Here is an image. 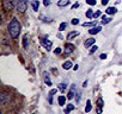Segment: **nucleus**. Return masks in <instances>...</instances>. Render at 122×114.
<instances>
[{"label":"nucleus","instance_id":"obj_36","mask_svg":"<svg viewBox=\"0 0 122 114\" xmlns=\"http://www.w3.org/2000/svg\"><path fill=\"white\" fill-rule=\"evenodd\" d=\"M109 3V0H102V5H107Z\"/></svg>","mask_w":122,"mask_h":114},{"label":"nucleus","instance_id":"obj_7","mask_svg":"<svg viewBox=\"0 0 122 114\" xmlns=\"http://www.w3.org/2000/svg\"><path fill=\"white\" fill-rule=\"evenodd\" d=\"M73 51H74V45L71 44V43L66 44V46H65V53L68 55V53H71V52H73Z\"/></svg>","mask_w":122,"mask_h":114},{"label":"nucleus","instance_id":"obj_30","mask_svg":"<svg viewBox=\"0 0 122 114\" xmlns=\"http://www.w3.org/2000/svg\"><path fill=\"white\" fill-rule=\"evenodd\" d=\"M43 5L47 7V6H49L50 5V0H44V1H43Z\"/></svg>","mask_w":122,"mask_h":114},{"label":"nucleus","instance_id":"obj_20","mask_svg":"<svg viewBox=\"0 0 122 114\" xmlns=\"http://www.w3.org/2000/svg\"><path fill=\"white\" fill-rule=\"evenodd\" d=\"M92 109V106H91V101L90 100H87V105H86V107H85V112L86 113H89L90 110Z\"/></svg>","mask_w":122,"mask_h":114},{"label":"nucleus","instance_id":"obj_15","mask_svg":"<svg viewBox=\"0 0 122 114\" xmlns=\"http://www.w3.org/2000/svg\"><path fill=\"white\" fill-rule=\"evenodd\" d=\"M74 108H76V107H74V105L68 103V105H67V107H66V109H65V113H66V114H68V113H70V112H72Z\"/></svg>","mask_w":122,"mask_h":114},{"label":"nucleus","instance_id":"obj_26","mask_svg":"<svg viewBox=\"0 0 122 114\" xmlns=\"http://www.w3.org/2000/svg\"><path fill=\"white\" fill-rule=\"evenodd\" d=\"M86 4H89L90 6H93L96 5V0H86Z\"/></svg>","mask_w":122,"mask_h":114},{"label":"nucleus","instance_id":"obj_28","mask_svg":"<svg viewBox=\"0 0 122 114\" xmlns=\"http://www.w3.org/2000/svg\"><path fill=\"white\" fill-rule=\"evenodd\" d=\"M61 52H62V50H61V48H57V49H55V50H54V53H55V55H60Z\"/></svg>","mask_w":122,"mask_h":114},{"label":"nucleus","instance_id":"obj_25","mask_svg":"<svg viewBox=\"0 0 122 114\" xmlns=\"http://www.w3.org/2000/svg\"><path fill=\"white\" fill-rule=\"evenodd\" d=\"M57 88H59L61 92H65V90H66V84H65V83H60Z\"/></svg>","mask_w":122,"mask_h":114},{"label":"nucleus","instance_id":"obj_13","mask_svg":"<svg viewBox=\"0 0 122 114\" xmlns=\"http://www.w3.org/2000/svg\"><path fill=\"white\" fill-rule=\"evenodd\" d=\"M31 6H32V9H34V11H38V7H40V3L37 1V0H32L31 1Z\"/></svg>","mask_w":122,"mask_h":114},{"label":"nucleus","instance_id":"obj_12","mask_svg":"<svg viewBox=\"0 0 122 114\" xmlns=\"http://www.w3.org/2000/svg\"><path fill=\"white\" fill-rule=\"evenodd\" d=\"M116 12H117V9L116 7H108L105 10V13L107 14H115Z\"/></svg>","mask_w":122,"mask_h":114},{"label":"nucleus","instance_id":"obj_24","mask_svg":"<svg viewBox=\"0 0 122 114\" xmlns=\"http://www.w3.org/2000/svg\"><path fill=\"white\" fill-rule=\"evenodd\" d=\"M66 27H67V23H61L60 24V27H59V31H64Z\"/></svg>","mask_w":122,"mask_h":114},{"label":"nucleus","instance_id":"obj_33","mask_svg":"<svg viewBox=\"0 0 122 114\" xmlns=\"http://www.w3.org/2000/svg\"><path fill=\"white\" fill-rule=\"evenodd\" d=\"M55 93H57V89H51L50 93H49V95H54Z\"/></svg>","mask_w":122,"mask_h":114},{"label":"nucleus","instance_id":"obj_23","mask_svg":"<svg viewBox=\"0 0 122 114\" xmlns=\"http://www.w3.org/2000/svg\"><path fill=\"white\" fill-rule=\"evenodd\" d=\"M103 105H104V101H103V99H102V97L97 99V106L102 108V107H103Z\"/></svg>","mask_w":122,"mask_h":114},{"label":"nucleus","instance_id":"obj_31","mask_svg":"<svg viewBox=\"0 0 122 114\" xmlns=\"http://www.w3.org/2000/svg\"><path fill=\"white\" fill-rule=\"evenodd\" d=\"M78 7H79V4H78V3H76V4L72 5V10H76V9H78Z\"/></svg>","mask_w":122,"mask_h":114},{"label":"nucleus","instance_id":"obj_8","mask_svg":"<svg viewBox=\"0 0 122 114\" xmlns=\"http://www.w3.org/2000/svg\"><path fill=\"white\" fill-rule=\"evenodd\" d=\"M101 30H102L101 26H93L92 29L89 30V33H90V35H97V33L101 32Z\"/></svg>","mask_w":122,"mask_h":114},{"label":"nucleus","instance_id":"obj_18","mask_svg":"<svg viewBox=\"0 0 122 114\" xmlns=\"http://www.w3.org/2000/svg\"><path fill=\"white\" fill-rule=\"evenodd\" d=\"M23 46H24V49H28V36L26 35H24V37H23Z\"/></svg>","mask_w":122,"mask_h":114},{"label":"nucleus","instance_id":"obj_38","mask_svg":"<svg viewBox=\"0 0 122 114\" xmlns=\"http://www.w3.org/2000/svg\"><path fill=\"white\" fill-rule=\"evenodd\" d=\"M73 69H74V70L77 71V70L79 69V66H78V64H77V66H74V67H73Z\"/></svg>","mask_w":122,"mask_h":114},{"label":"nucleus","instance_id":"obj_9","mask_svg":"<svg viewBox=\"0 0 122 114\" xmlns=\"http://www.w3.org/2000/svg\"><path fill=\"white\" fill-rule=\"evenodd\" d=\"M95 42H96L95 38H89V39H86V40H85V48H91V46L95 44Z\"/></svg>","mask_w":122,"mask_h":114},{"label":"nucleus","instance_id":"obj_32","mask_svg":"<svg viewBox=\"0 0 122 114\" xmlns=\"http://www.w3.org/2000/svg\"><path fill=\"white\" fill-rule=\"evenodd\" d=\"M99 16H101V12H99V11H96L95 14H93V18H97V17H99Z\"/></svg>","mask_w":122,"mask_h":114},{"label":"nucleus","instance_id":"obj_4","mask_svg":"<svg viewBox=\"0 0 122 114\" xmlns=\"http://www.w3.org/2000/svg\"><path fill=\"white\" fill-rule=\"evenodd\" d=\"M11 101V94L9 93H1V95H0V103H1L3 106L10 103Z\"/></svg>","mask_w":122,"mask_h":114},{"label":"nucleus","instance_id":"obj_14","mask_svg":"<svg viewBox=\"0 0 122 114\" xmlns=\"http://www.w3.org/2000/svg\"><path fill=\"white\" fill-rule=\"evenodd\" d=\"M62 68H64L65 70H68V69H71V68H72V62H71V61H66V62L62 64Z\"/></svg>","mask_w":122,"mask_h":114},{"label":"nucleus","instance_id":"obj_39","mask_svg":"<svg viewBox=\"0 0 122 114\" xmlns=\"http://www.w3.org/2000/svg\"><path fill=\"white\" fill-rule=\"evenodd\" d=\"M86 86H87V81H85V82H84V83H83V87H84V88H85V87H86Z\"/></svg>","mask_w":122,"mask_h":114},{"label":"nucleus","instance_id":"obj_2","mask_svg":"<svg viewBox=\"0 0 122 114\" xmlns=\"http://www.w3.org/2000/svg\"><path fill=\"white\" fill-rule=\"evenodd\" d=\"M28 9V0H18L17 1V11L19 13H24Z\"/></svg>","mask_w":122,"mask_h":114},{"label":"nucleus","instance_id":"obj_27","mask_svg":"<svg viewBox=\"0 0 122 114\" xmlns=\"http://www.w3.org/2000/svg\"><path fill=\"white\" fill-rule=\"evenodd\" d=\"M97 49H98V46H97V45H93V46H92V49L90 50V55H92L95 51H97Z\"/></svg>","mask_w":122,"mask_h":114},{"label":"nucleus","instance_id":"obj_17","mask_svg":"<svg viewBox=\"0 0 122 114\" xmlns=\"http://www.w3.org/2000/svg\"><path fill=\"white\" fill-rule=\"evenodd\" d=\"M102 19H103V20H102V24H103V25H105V24H108V23H110V22L112 20L111 18H107L105 16H103V18H102Z\"/></svg>","mask_w":122,"mask_h":114},{"label":"nucleus","instance_id":"obj_3","mask_svg":"<svg viewBox=\"0 0 122 114\" xmlns=\"http://www.w3.org/2000/svg\"><path fill=\"white\" fill-rule=\"evenodd\" d=\"M15 3H16V0H3V9L6 12L12 11L15 7Z\"/></svg>","mask_w":122,"mask_h":114},{"label":"nucleus","instance_id":"obj_6","mask_svg":"<svg viewBox=\"0 0 122 114\" xmlns=\"http://www.w3.org/2000/svg\"><path fill=\"white\" fill-rule=\"evenodd\" d=\"M41 43H42V45L49 51L50 49H51V45H53V43L50 42V40H48V39H42L41 40Z\"/></svg>","mask_w":122,"mask_h":114},{"label":"nucleus","instance_id":"obj_5","mask_svg":"<svg viewBox=\"0 0 122 114\" xmlns=\"http://www.w3.org/2000/svg\"><path fill=\"white\" fill-rule=\"evenodd\" d=\"M76 94H77L76 84H72V86H71V89H70V92H68V94H67V99H68V100H72Z\"/></svg>","mask_w":122,"mask_h":114},{"label":"nucleus","instance_id":"obj_22","mask_svg":"<svg viewBox=\"0 0 122 114\" xmlns=\"http://www.w3.org/2000/svg\"><path fill=\"white\" fill-rule=\"evenodd\" d=\"M96 24H97V22H87V23H84L83 26H85V27L86 26H95Z\"/></svg>","mask_w":122,"mask_h":114},{"label":"nucleus","instance_id":"obj_37","mask_svg":"<svg viewBox=\"0 0 122 114\" xmlns=\"http://www.w3.org/2000/svg\"><path fill=\"white\" fill-rule=\"evenodd\" d=\"M97 113H98V114H102V108H101V107H98V109H97Z\"/></svg>","mask_w":122,"mask_h":114},{"label":"nucleus","instance_id":"obj_10","mask_svg":"<svg viewBox=\"0 0 122 114\" xmlns=\"http://www.w3.org/2000/svg\"><path fill=\"white\" fill-rule=\"evenodd\" d=\"M78 35H79L78 31H72V32H70V33L67 35V39H68V40H72V39H73L74 37H77Z\"/></svg>","mask_w":122,"mask_h":114},{"label":"nucleus","instance_id":"obj_35","mask_svg":"<svg viewBox=\"0 0 122 114\" xmlns=\"http://www.w3.org/2000/svg\"><path fill=\"white\" fill-rule=\"evenodd\" d=\"M80 95H81V93H80V92H78V96H77V102H79V100H80Z\"/></svg>","mask_w":122,"mask_h":114},{"label":"nucleus","instance_id":"obj_19","mask_svg":"<svg viewBox=\"0 0 122 114\" xmlns=\"http://www.w3.org/2000/svg\"><path fill=\"white\" fill-rule=\"evenodd\" d=\"M44 82H46V84H48V86H51V81H50L49 76H47V73H44Z\"/></svg>","mask_w":122,"mask_h":114},{"label":"nucleus","instance_id":"obj_1","mask_svg":"<svg viewBox=\"0 0 122 114\" xmlns=\"http://www.w3.org/2000/svg\"><path fill=\"white\" fill-rule=\"evenodd\" d=\"M20 30H22V26H20V23L18 22V19L17 18H12V20L9 24V32H10L11 38L16 39L19 36Z\"/></svg>","mask_w":122,"mask_h":114},{"label":"nucleus","instance_id":"obj_34","mask_svg":"<svg viewBox=\"0 0 122 114\" xmlns=\"http://www.w3.org/2000/svg\"><path fill=\"white\" fill-rule=\"evenodd\" d=\"M99 58H101V60H105V58H107V55H105V53H102V55L99 56Z\"/></svg>","mask_w":122,"mask_h":114},{"label":"nucleus","instance_id":"obj_21","mask_svg":"<svg viewBox=\"0 0 122 114\" xmlns=\"http://www.w3.org/2000/svg\"><path fill=\"white\" fill-rule=\"evenodd\" d=\"M93 14H95V13H93V11H92V10H87V11H86V17H87L89 19L93 18Z\"/></svg>","mask_w":122,"mask_h":114},{"label":"nucleus","instance_id":"obj_29","mask_svg":"<svg viewBox=\"0 0 122 114\" xmlns=\"http://www.w3.org/2000/svg\"><path fill=\"white\" fill-rule=\"evenodd\" d=\"M72 24H73V25H77V24H79V19H78V18H74V19L72 20Z\"/></svg>","mask_w":122,"mask_h":114},{"label":"nucleus","instance_id":"obj_16","mask_svg":"<svg viewBox=\"0 0 122 114\" xmlns=\"http://www.w3.org/2000/svg\"><path fill=\"white\" fill-rule=\"evenodd\" d=\"M65 102H66V97H65L64 95H60V96H59V105H60V106H64Z\"/></svg>","mask_w":122,"mask_h":114},{"label":"nucleus","instance_id":"obj_11","mask_svg":"<svg viewBox=\"0 0 122 114\" xmlns=\"http://www.w3.org/2000/svg\"><path fill=\"white\" fill-rule=\"evenodd\" d=\"M68 4H70V0H59L57 1V6H60V7L67 6Z\"/></svg>","mask_w":122,"mask_h":114}]
</instances>
